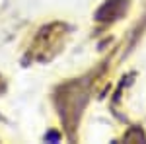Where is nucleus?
Masks as SVG:
<instances>
[{"label":"nucleus","mask_w":146,"mask_h":144,"mask_svg":"<svg viewBox=\"0 0 146 144\" xmlns=\"http://www.w3.org/2000/svg\"><path fill=\"white\" fill-rule=\"evenodd\" d=\"M127 8V0H109L100 12H98V20H115L119 18Z\"/></svg>","instance_id":"obj_1"}]
</instances>
